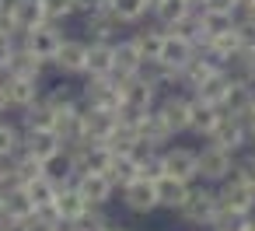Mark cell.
Returning <instances> with one entry per match:
<instances>
[{
  "instance_id": "obj_1",
  "label": "cell",
  "mask_w": 255,
  "mask_h": 231,
  "mask_svg": "<svg viewBox=\"0 0 255 231\" xmlns=\"http://www.w3.org/2000/svg\"><path fill=\"white\" fill-rule=\"evenodd\" d=\"M119 116L126 119V123H140L143 116H150L154 112V105H157V98H161V91L150 84V81H143L140 74H133V77H119Z\"/></svg>"
},
{
  "instance_id": "obj_2",
  "label": "cell",
  "mask_w": 255,
  "mask_h": 231,
  "mask_svg": "<svg viewBox=\"0 0 255 231\" xmlns=\"http://www.w3.org/2000/svg\"><path fill=\"white\" fill-rule=\"evenodd\" d=\"M217 214H220V200H217V186H206V182H192V189H189V196H185V203L178 207V217H182V224H189V228H213V221H217Z\"/></svg>"
},
{
  "instance_id": "obj_3",
  "label": "cell",
  "mask_w": 255,
  "mask_h": 231,
  "mask_svg": "<svg viewBox=\"0 0 255 231\" xmlns=\"http://www.w3.org/2000/svg\"><path fill=\"white\" fill-rule=\"evenodd\" d=\"M234 161H238V154H231V151H224V147H217V144L196 147L199 182H206V186H220V182L234 172Z\"/></svg>"
},
{
  "instance_id": "obj_4",
  "label": "cell",
  "mask_w": 255,
  "mask_h": 231,
  "mask_svg": "<svg viewBox=\"0 0 255 231\" xmlns=\"http://www.w3.org/2000/svg\"><path fill=\"white\" fill-rule=\"evenodd\" d=\"M60 42H63V25H53V21H46V25H39V28H32V32H25V35L18 39V46L28 49L46 70H49V63H53Z\"/></svg>"
},
{
  "instance_id": "obj_5",
  "label": "cell",
  "mask_w": 255,
  "mask_h": 231,
  "mask_svg": "<svg viewBox=\"0 0 255 231\" xmlns=\"http://www.w3.org/2000/svg\"><path fill=\"white\" fill-rule=\"evenodd\" d=\"M81 105L98 112H119V77H84L81 84Z\"/></svg>"
},
{
  "instance_id": "obj_6",
  "label": "cell",
  "mask_w": 255,
  "mask_h": 231,
  "mask_svg": "<svg viewBox=\"0 0 255 231\" xmlns=\"http://www.w3.org/2000/svg\"><path fill=\"white\" fill-rule=\"evenodd\" d=\"M189 109H192V95L189 91H164L157 98V105H154V112L171 130V137H182L189 130Z\"/></svg>"
},
{
  "instance_id": "obj_7",
  "label": "cell",
  "mask_w": 255,
  "mask_h": 231,
  "mask_svg": "<svg viewBox=\"0 0 255 231\" xmlns=\"http://www.w3.org/2000/svg\"><path fill=\"white\" fill-rule=\"evenodd\" d=\"M84 63H88V39L77 35H63L49 70H56L60 77H84Z\"/></svg>"
},
{
  "instance_id": "obj_8",
  "label": "cell",
  "mask_w": 255,
  "mask_h": 231,
  "mask_svg": "<svg viewBox=\"0 0 255 231\" xmlns=\"http://www.w3.org/2000/svg\"><path fill=\"white\" fill-rule=\"evenodd\" d=\"M161 165H164V175L171 179H182V182H199V165H196V147H185V144H168L161 151Z\"/></svg>"
},
{
  "instance_id": "obj_9",
  "label": "cell",
  "mask_w": 255,
  "mask_h": 231,
  "mask_svg": "<svg viewBox=\"0 0 255 231\" xmlns=\"http://www.w3.org/2000/svg\"><path fill=\"white\" fill-rule=\"evenodd\" d=\"M74 189L81 193V200H84L88 207H102V210H105V207L116 200V193H119L105 172H81V175H74Z\"/></svg>"
},
{
  "instance_id": "obj_10",
  "label": "cell",
  "mask_w": 255,
  "mask_h": 231,
  "mask_svg": "<svg viewBox=\"0 0 255 231\" xmlns=\"http://www.w3.org/2000/svg\"><path fill=\"white\" fill-rule=\"evenodd\" d=\"M217 200L220 210H234V214H255V189L248 182H241L234 172L217 186Z\"/></svg>"
},
{
  "instance_id": "obj_11",
  "label": "cell",
  "mask_w": 255,
  "mask_h": 231,
  "mask_svg": "<svg viewBox=\"0 0 255 231\" xmlns=\"http://www.w3.org/2000/svg\"><path fill=\"white\" fill-rule=\"evenodd\" d=\"M4 91H7V109L21 116L25 109H32L42 98L46 84L35 81V77H4Z\"/></svg>"
},
{
  "instance_id": "obj_12",
  "label": "cell",
  "mask_w": 255,
  "mask_h": 231,
  "mask_svg": "<svg viewBox=\"0 0 255 231\" xmlns=\"http://www.w3.org/2000/svg\"><path fill=\"white\" fill-rule=\"evenodd\" d=\"M206 144H217V147H224V151H231V154H241V151L248 147V126H245V119H238V116H220V123H217V130L210 133Z\"/></svg>"
},
{
  "instance_id": "obj_13",
  "label": "cell",
  "mask_w": 255,
  "mask_h": 231,
  "mask_svg": "<svg viewBox=\"0 0 255 231\" xmlns=\"http://www.w3.org/2000/svg\"><path fill=\"white\" fill-rule=\"evenodd\" d=\"M119 203L136 214V217H147L157 210V193H154V182H143V179H133L129 186L119 189Z\"/></svg>"
},
{
  "instance_id": "obj_14",
  "label": "cell",
  "mask_w": 255,
  "mask_h": 231,
  "mask_svg": "<svg viewBox=\"0 0 255 231\" xmlns=\"http://www.w3.org/2000/svg\"><path fill=\"white\" fill-rule=\"evenodd\" d=\"M84 32H88V42H119L126 25L105 7V11H91L84 14Z\"/></svg>"
},
{
  "instance_id": "obj_15",
  "label": "cell",
  "mask_w": 255,
  "mask_h": 231,
  "mask_svg": "<svg viewBox=\"0 0 255 231\" xmlns=\"http://www.w3.org/2000/svg\"><path fill=\"white\" fill-rule=\"evenodd\" d=\"M21 151H28L42 165H49L53 158L63 154V144H60L56 130H21Z\"/></svg>"
},
{
  "instance_id": "obj_16",
  "label": "cell",
  "mask_w": 255,
  "mask_h": 231,
  "mask_svg": "<svg viewBox=\"0 0 255 231\" xmlns=\"http://www.w3.org/2000/svg\"><path fill=\"white\" fill-rule=\"evenodd\" d=\"M4 18L14 25L18 35L32 32V28H39V25H46V14H42V4H39V0H7Z\"/></svg>"
},
{
  "instance_id": "obj_17",
  "label": "cell",
  "mask_w": 255,
  "mask_h": 231,
  "mask_svg": "<svg viewBox=\"0 0 255 231\" xmlns=\"http://www.w3.org/2000/svg\"><path fill=\"white\" fill-rule=\"evenodd\" d=\"M217 70H224L217 60H210L206 53H196V56L185 63V70L178 74V88L192 95V91H199V88H203V84H206V81L217 74Z\"/></svg>"
},
{
  "instance_id": "obj_18",
  "label": "cell",
  "mask_w": 255,
  "mask_h": 231,
  "mask_svg": "<svg viewBox=\"0 0 255 231\" xmlns=\"http://www.w3.org/2000/svg\"><path fill=\"white\" fill-rule=\"evenodd\" d=\"M252 109H255V88H252L248 81H241V77H234V74H231V88H227V95H224L220 112H224V116L248 119V112H252Z\"/></svg>"
},
{
  "instance_id": "obj_19",
  "label": "cell",
  "mask_w": 255,
  "mask_h": 231,
  "mask_svg": "<svg viewBox=\"0 0 255 231\" xmlns=\"http://www.w3.org/2000/svg\"><path fill=\"white\" fill-rule=\"evenodd\" d=\"M199 49L185 39V35H175V32H164V46H161V63L168 67V70H175V74H182L185 70V63L196 56Z\"/></svg>"
},
{
  "instance_id": "obj_20",
  "label": "cell",
  "mask_w": 255,
  "mask_h": 231,
  "mask_svg": "<svg viewBox=\"0 0 255 231\" xmlns=\"http://www.w3.org/2000/svg\"><path fill=\"white\" fill-rule=\"evenodd\" d=\"M140 67H143L140 49L133 46L129 35H123V39L112 46V77H133V74H140Z\"/></svg>"
},
{
  "instance_id": "obj_21",
  "label": "cell",
  "mask_w": 255,
  "mask_h": 231,
  "mask_svg": "<svg viewBox=\"0 0 255 231\" xmlns=\"http://www.w3.org/2000/svg\"><path fill=\"white\" fill-rule=\"evenodd\" d=\"M220 116H224V112H220L217 105H206V102L192 98V109H189V130H185V133H192L196 140H210V133L217 130Z\"/></svg>"
},
{
  "instance_id": "obj_22",
  "label": "cell",
  "mask_w": 255,
  "mask_h": 231,
  "mask_svg": "<svg viewBox=\"0 0 255 231\" xmlns=\"http://www.w3.org/2000/svg\"><path fill=\"white\" fill-rule=\"evenodd\" d=\"M119 126V112H98V109H84V140L91 144H109V137Z\"/></svg>"
},
{
  "instance_id": "obj_23",
  "label": "cell",
  "mask_w": 255,
  "mask_h": 231,
  "mask_svg": "<svg viewBox=\"0 0 255 231\" xmlns=\"http://www.w3.org/2000/svg\"><path fill=\"white\" fill-rule=\"evenodd\" d=\"M189 189H192L189 182L171 179V175H161V179L154 182V193H157V210H171V214H178V207L185 203Z\"/></svg>"
},
{
  "instance_id": "obj_24",
  "label": "cell",
  "mask_w": 255,
  "mask_h": 231,
  "mask_svg": "<svg viewBox=\"0 0 255 231\" xmlns=\"http://www.w3.org/2000/svg\"><path fill=\"white\" fill-rule=\"evenodd\" d=\"M189 14H192V7L185 4V0H157V4L150 7V21H154L157 28H164V32L178 28Z\"/></svg>"
},
{
  "instance_id": "obj_25",
  "label": "cell",
  "mask_w": 255,
  "mask_h": 231,
  "mask_svg": "<svg viewBox=\"0 0 255 231\" xmlns=\"http://www.w3.org/2000/svg\"><path fill=\"white\" fill-rule=\"evenodd\" d=\"M129 39H133V46L140 49V56H143V63L147 60H157L161 56V46H164V28H157L154 21L147 25H136V28H129Z\"/></svg>"
},
{
  "instance_id": "obj_26",
  "label": "cell",
  "mask_w": 255,
  "mask_h": 231,
  "mask_svg": "<svg viewBox=\"0 0 255 231\" xmlns=\"http://www.w3.org/2000/svg\"><path fill=\"white\" fill-rule=\"evenodd\" d=\"M126 28H136V25H143L147 18H150V0H109L105 4Z\"/></svg>"
},
{
  "instance_id": "obj_27",
  "label": "cell",
  "mask_w": 255,
  "mask_h": 231,
  "mask_svg": "<svg viewBox=\"0 0 255 231\" xmlns=\"http://www.w3.org/2000/svg\"><path fill=\"white\" fill-rule=\"evenodd\" d=\"M42 74H46V67H42L28 49H21V46H14V49H11L4 77H35V81H42Z\"/></svg>"
},
{
  "instance_id": "obj_28",
  "label": "cell",
  "mask_w": 255,
  "mask_h": 231,
  "mask_svg": "<svg viewBox=\"0 0 255 231\" xmlns=\"http://www.w3.org/2000/svg\"><path fill=\"white\" fill-rule=\"evenodd\" d=\"M112 46L116 42H88L84 77H112Z\"/></svg>"
},
{
  "instance_id": "obj_29",
  "label": "cell",
  "mask_w": 255,
  "mask_h": 231,
  "mask_svg": "<svg viewBox=\"0 0 255 231\" xmlns=\"http://www.w3.org/2000/svg\"><path fill=\"white\" fill-rule=\"evenodd\" d=\"M105 175L112 179V186H116V189L129 186V182L136 179V151H133V154H109Z\"/></svg>"
},
{
  "instance_id": "obj_30",
  "label": "cell",
  "mask_w": 255,
  "mask_h": 231,
  "mask_svg": "<svg viewBox=\"0 0 255 231\" xmlns=\"http://www.w3.org/2000/svg\"><path fill=\"white\" fill-rule=\"evenodd\" d=\"M56 210H60V217H63L67 224H74V221L88 210V203L81 200V193L74 189V182H60V193H56Z\"/></svg>"
},
{
  "instance_id": "obj_31",
  "label": "cell",
  "mask_w": 255,
  "mask_h": 231,
  "mask_svg": "<svg viewBox=\"0 0 255 231\" xmlns=\"http://www.w3.org/2000/svg\"><path fill=\"white\" fill-rule=\"evenodd\" d=\"M25 193H28V200H32V207L39 210V207H46V203H56V193H60V182L53 179V175H39V179H32L28 186H21Z\"/></svg>"
},
{
  "instance_id": "obj_32",
  "label": "cell",
  "mask_w": 255,
  "mask_h": 231,
  "mask_svg": "<svg viewBox=\"0 0 255 231\" xmlns=\"http://www.w3.org/2000/svg\"><path fill=\"white\" fill-rule=\"evenodd\" d=\"M227 88H231V74L227 70H217L199 91H192V98H199V102H206V105H224V95H227Z\"/></svg>"
},
{
  "instance_id": "obj_33",
  "label": "cell",
  "mask_w": 255,
  "mask_h": 231,
  "mask_svg": "<svg viewBox=\"0 0 255 231\" xmlns=\"http://www.w3.org/2000/svg\"><path fill=\"white\" fill-rule=\"evenodd\" d=\"M35 214V207H32V200H28V193L21 189V186H7L4 189V217H21V221H28Z\"/></svg>"
},
{
  "instance_id": "obj_34",
  "label": "cell",
  "mask_w": 255,
  "mask_h": 231,
  "mask_svg": "<svg viewBox=\"0 0 255 231\" xmlns=\"http://www.w3.org/2000/svg\"><path fill=\"white\" fill-rule=\"evenodd\" d=\"M18 126H21V130H53V126H56V116H53V112H49V105L39 98L32 109H25V112H21Z\"/></svg>"
},
{
  "instance_id": "obj_35",
  "label": "cell",
  "mask_w": 255,
  "mask_h": 231,
  "mask_svg": "<svg viewBox=\"0 0 255 231\" xmlns=\"http://www.w3.org/2000/svg\"><path fill=\"white\" fill-rule=\"evenodd\" d=\"M161 175H164V165H161V151L140 147V151H136V179H143V182H157Z\"/></svg>"
},
{
  "instance_id": "obj_36",
  "label": "cell",
  "mask_w": 255,
  "mask_h": 231,
  "mask_svg": "<svg viewBox=\"0 0 255 231\" xmlns=\"http://www.w3.org/2000/svg\"><path fill=\"white\" fill-rule=\"evenodd\" d=\"M21 151V126L14 119H0V161H11Z\"/></svg>"
},
{
  "instance_id": "obj_37",
  "label": "cell",
  "mask_w": 255,
  "mask_h": 231,
  "mask_svg": "<svg viewBox=\"0 0 255 231\" xmlns=\"http://www.w3.org/2000/svg\"><path fill=\"white\" fill-rule=\"evenodd\" d=\"M70 231H112V221H109V214H105L102 207H88V210L70 224Z\"/></svg>"
},
{
  "instance_id": "obj_38",
  "label": "cell",
  "mask_w": 255,
  "mask_h": 231,
  "mask_svg": "<svg viewBox=\"0 0 255 231\" xmlns=\"http://www.w3.org/2000/svg\"><path fill=\"white\" fill-rule=\"evenodd\" d=\"M39 4H42L46 21H53V25H67V21L77 14V4H74V0H39Z\"/></svg>"
},
{
  "instance_id": "obj_39",
  "label": "cell",
  "mask_w": 255,
  "mask_h": 231,
  "mask_svg": "<svg viewBox=\"0 0 255 231\" xmlns=\"http://www.w3.org/2000/svg\"><path fill=\"white\" fill-rule=\"evenodd\" d=\"M252 221V214H234V210H220L210 231H245Z\"/></svg>"
},
{
  "instance_id": "obj_40",
  "label": "cell",
  "mask_w": 255,
  "mask_h": 231,
  "mask_svg": "<svg viewBox=\"0 0 255 231\" xmlns=\"http://www.w3.org/2000/svg\"><path fill=\"white\" fill-rule=\"evenodd\" d=\"M234 175L255 189V151H248V154H238V161H234Z\"/></svg>"
},
{
  "instance_id": "obj_41",
  "label": "cell",
  "mask_w": 255,
  "mask_h": 231,
  "mask_svg": "<svg viewBox=\"0 0 255 231\" xmlns=\"http://www.w3.org/2000/svg\"><path fill=\"white\" fill-rule=\"evenodd\" d=\"M199 11H217V14H241V7H238V0H206V4L199 7Z\"/></svg>"
},
{
  "instance_id": "obj_42",
  "label": "cell",
  "mask_w": 255,
  "mask_h": 231,
  "mask_svg": "<svg viewBox=\"0 0 255 231\" xmlns=\"http://www.w3.org/2000/svg\"><path fill=\"white\" fill-rule=\"evenodd\" d=\"M0 231H35L32 217L21 221V217H0Z\"/></svg>"
},
{
  "instance_id": "obj_43",
  "label": "cell",
  "mask_w": 255,
  "mask_h": 231,
  "mask_svg": "<svg viewBox=\"0 0 255 231\" xmlns=\"http://www.w3.org/2000/svg\"><path fill=\"white\" fill-rule=\"evenodd\" d=\"M74 4H77V14L84 18V14H91V11H105L109 0H74Z\"/></svg>"
},
{
  "instance_id": "obj_44",
  "label": "cell",
  "mask_w": 255,
  "mask_h": 231,
  "mask_svg": "<svg viewBox=\"0 0 255 231\" xmlns=\"http://www.w3.org/2000/svg\"><path fill=\"white\" fill-rule=\"evenodd\" d=\"M238 18H241V25H245V28H248V32L255 35V4L241 7V14H238Z\"/></svg>"
},
{
  "instance_id": "obj_45",
  "label": "cell",
  "mask_w": 255,
  "mask_h": 231,
  "mask_svg": "<svg viewBox=\"0 0 255 231\" xmlns=\"http://www.w3.org/2000/svg\"><path fill=\"white\" fill-rule=\"evenodd\" d=\"M245 126H248V144H252V151H255V109L248 112V119H245Z\"/></svg>"
},
{
  "instance_id": "obj_46",
  "label": "cell",
  "mask_w": 255,
  "mask_h": 231,
  "mask_svg": "<svg viewBox=\"0 0 255 231\" xmlns=\"http://www.w3.org/2000/svg\"><path fill=\"white\" fill-rule=\"evenodd\" d=\"M11 109H7V91H4V77H0V119H4Z\"/></svg>"
},
{
  "instance_id": "obj_47",
  "label": "cell",
  "mask_w": 255,
  "mask_h": 231,
  "mask_svg": "<svg viewBox=\"0 0 255 231\" xmlns=\"http://www.w3.org/2000/svg\"><path fill=\"white\" fill-rule=\"evenodd\" d=\"M0 189H7V161H0Z\"/></svg>"
},
{
  "instance_id": "obj_48",
  "label": "cell",
  "mask_w": 255,
  "mask_h": 231,
  "mask_svg": "<svg viewBox=\"0 0 255 231\" xmlns=\"http://www.w3.org/2000/svg\"><path fill=\"white\" fill-rule=\"evenodd\" d=\"M185 4H189V7H192V11H199V7H203V4H206V0H185Z\"/></svg>"
},
{
  "instance_id": "obj_49",
  "label": "cell",
  "mask_w": 255,
  "mask_h": 231,
  "mask_svg": "<svg viewBox=\"0 0 255 231\" xmlns=\"http://www.w3.org/2000/svg\"><path fill=\"white\" fill-rule=\"evenodd\" d=\"M0 217H4V189H0Z\"/></svg>"
},
{
  "instance_id": "obj_50",
  "label": "cell",
  "mask_w": 255,
  "mask_h": 231,
  "mask_svg": "<svg viewBox=\"0 0 255 231\" xmlns=\"http://www.w3.org/2000/svg\"><path fill=\"white\" fill-rule=\"evenodd\" d=\"M245 231H255V214H252V221H248V228Z\"/></svg>"
},
{
  "instance_id": "obj_51",
  "label": "cell",
  "mask_w": 255,
  "mask_h": 231,
  "mask_svg": "<svg viewBox=\"0 0 255 231\" xmlns=\"http://www.w3.org/2000/svg\"><path fill=\"white\" fill-rule=\"evenodd\" d=\"M248 4H255V0H238V7H248Z\"/></svg>"
},
{
  "instance_id": "obj_52",
  "label": "cell",
  "mask_w": 255,
  "mask_h": 231,
  "mask_svg": "<svg viewBox=\"0 0 255 231\" xmlns=\"http://www.w3.org/2000/svg\"><path fill=\"white\" fill-rule=\"evenodd\" d=\"M4 11H7V0H0V14H4Z\"/></svg>"
},
{
  "instance_id": "obj_53",
  "label": "cell",
  "mask_w": 255,
  "mask_h": 231,
  "mask_svg": "<svg viewBox=\"0 0 255 231\" xmlns=\"http://www.w3.org/2000/svg\"><path fill=\"white\" fill-rule=\"evenodd\" d=\"M53 231H70V224H63V228H53Z\"/></svg>"
},
{
  "instance_id": "obj_54",
  "label": "cell",
  "mask_w": 255,
  "mask_h": 231,
  "mask_svg": "<svg viewBox=\"0 0 255 231\" xmlns=\"http://www.w3.org/2000/svg\"><path fill=\"white\" fill-rule=\"evenodd\" d=\"M112 231H123V228H116V224H112Z\"/></svg>"
},
{
  "instance_id": "obj_55",
  "label": "cell",
  "mask_w": 255,
  "mask_h": 231,
  "mask_svg": "<svg viewBox=\"0 0 255 231\" xmlns=\"http://www.w3.org/2000/svg\"><path fill=\"white\" fill-rule=\"evenodd\" d=\"M154 4H157V0H150V7H154Z\"/></svg>"
},
{
  "instance_id": "obj_56",
  "label": "cell",
  "mask_w": 255,
  "mask_h": 231,
  "mask_svg": "<svg viewBox=\"0 0 255 231\" xmlns=\"http://www.w3.org/2000/svg\"><path fill=\"white\" fill-rule=\"evenodd\" d=\"M252 88H255V81H252Z\"/></svg>"
}]
</instances>
